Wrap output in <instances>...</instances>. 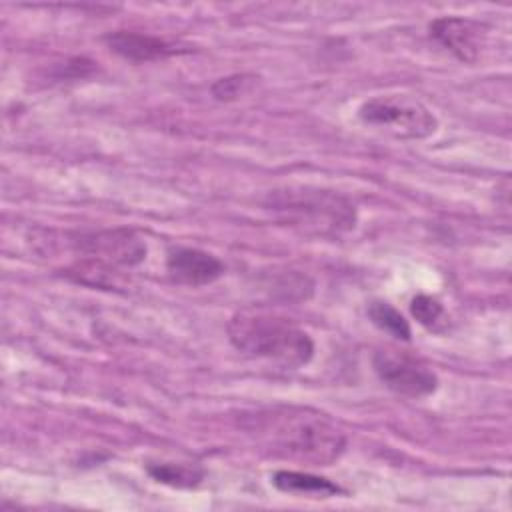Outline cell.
Listing matches in <instances>:
<instances>
[{"label":"cell","instance_id":"ba28073f","mask_svg":"<svg viewBox=\"0 0 512 512\" xmlns=\"http://www.w3.org/2000/svg\"><path fill=\"white\" fill-rule=\"evenodd\" d=\"M166 272L178 284L204 286L224 274V264L198 248H174L166 256Z\"/></svg>","mask_w":512,"mask_h":512},{"label":"cell","instance_id":"30bf717a","mask_svg":"<svg viewBox=\"0 0 512 512\" xmlns=\"http://www.w3.org/2000/svg\"><path fill=\"white\" fill-rule=\"evenodd\" d=\"M272 484L286 494H306L314 498H330L336 494H342L344 490L334 484L328 478L310 474V472H298V470H278L272 476Z\"/></svg>","mask_w":512,"mask_h":512},{"label":"cell","instance_id":"277c9868","mask_svg":"<svg viewBox=\"0 0 512 512\" xmlns=\"http://www.w3.org/2000/svg\"><path fill=\"white\" fill-rule=\"evenodd\" d=\"M358 116L370 126L408 140L428 138L438 128V120L430 108L406 94L374 96L358 108Z\"/></svg>","mask_w":512,"mask_h":512},{"label":"cell","instance_id":"8992f818","mask_svg":"<svg viewBox=\"0 0 512 512\" xmlns=\"http://www.w3.org/2000/svg\"><path fill=\"white\" fill-rule=\"evenodd\" d=\"M84 256L98 258L112 266L130 268L146 258V242L132 228H106L96 232L76 234L72 240Z\"/></svg>","mask_w":512,"mask_h":512},{"label":"cell","instance_id":"9c48e42d","mask_svg":"<svg viewBox=\"0 0 512 512\" xmlns=\"http://www.w3.org/2000/svg\"><path fill=\"white\" fill-rule=\"evenodd\" d=\"M104 42L114 54H118L120 58H124L128 62H136V64L164 60V58L180 52L174 44L166 42L160 36L134 32V30L108 32L104 36Z\"/></svg>","mask_w":512,"mask_h":512},{"label":"cell","instance_id":"3957f363","mask_svg":"<svg viewBox=\"0 0 512 512\" xmlns=\"http://www.w3.org/2000/svg\"><path fill=\"white\" fill-rule=\"evenodd\" d=\"M264 208L284 226L314 238H338L356 226L354 204L326 188L286 186L272 190Z\"/></svg>","mask_w":512,"mask_h":512},{"label":"cell","instance_id":"6da1fadb","mask_svg":"<svg viewBox=\"0 0 512 512\" xmlns=\"http://www.w3.org/2000/svg\"><path fill=\"white\" fill-rule=\"evenodd\" d=\"M244 428L272 454L328 466L346 446L344 432L326 414L302 406H272L244 418Z\"/></svg>","mask_w":512,"mask_h":512},{"label":"cell","instance_id":"52a82bcc","mask_svg":"<svg viewBox=\"0 0 512 512\" xmlns=\"http://www.w3.org/2000/svg\"><path fill=\"white\" fill-rule=\"evenodd\" d=\"M428 30L438 44L466 64L478 60L486 38V26L464 16H440L430 22Z\"/></svg>","mask_w":512,"mask_h":512},{"label":"cell","instance_id":"5bb4252c","mask_svg":"<svg viewBox=\"0 0 512 512\" xmlns=\"http://www.w3.org/2000/svg\"><path fill=\"white\" fill-rule=\"evenodd\" d=\"M410 312L426 328H436L444 318V306L440 304V300L428 294L414 296L410 302Z\"/></svg>","mask_w":512,"mask_h":512},{"label":"cell","instance_id":"7a4b0ae2","mask_svg":"<svg viewBox=\"0 0 512 512\" xmlns=\"http://www.w3.org/2000/svg\"><path fill=\"white\" fill-rule=\"evenodd\" d=\"M226 332L238 352L282 368L306 366L314 356V342L308 332L278 314L240 310L228 320Z\"/></svg>","mask_w":512,"mask_h":512},{"label":"cell","instance_id":"9a60e30c","mask_svg":"<svg viewBox=\"0 0 512 512\" xmlns=\"http://www.w3.org/2000/svg\"><path fill=\"white\" fill-rule=\"evenodd\" d=\"M252 80H254V76H250V74H232V76L216 80L210 90L216 100L230 102V100L240 98L250 88Z\"/></svg>","mask_w":512,"mask_h":512},{"label":"cell","instance_id":"7c38bea8","mask_svg":"<svg viewBox=\"0 0 512 512\" xmlns=\"http://www.w3.org/2000/svg\"><path fill=\"white\" fill-rule=\"evenodd\" d=\"M146 472L160 484L172 486V488H194L202 482L204 470L196 466L186 464H174V462H158L148 464Z\"/></svg>","mask_w":512,"mask_h":512},{"label":"cell","instance_id":"8fae6325","mask_svg":"<svg viewBox=\"0 0 512 512\" xmlns=\"http://www.w3.org/2000/svg\"><path fill=\"white\" fill-rule=\"evenodd\" d=\"M68 274L82 284L94 286V288H118L120 286V274L116 272V266L106 264L98 258L86 256L82 260H78L72 268H68Z\"/></svg>","mask_w":512,"mask_h":512},{"label":"cell","instance_id":"4fadbf2b","mask_svg":"<svg viewBox=\"0 0 512 512\" xmlns=\"http://www.w3.org/2000/svg\"><path fill=\"white\" fill-rule=\"evenodd\" d=\"M366 314L374 326L388 332L390 336L398 340H410L412 332H410L408 320L386 300H372L366 308Z\"/></svg>","mask_w":512,"mask_h":512},{"label":"cell","instance_id":"5b68a950","mask_svg":"<svg viewBox=\"0 0 512 512\" xmlns=\"http://www.w3.org/2000/svg\"><path fill=\"white\" fill-rule=\"evenodd\" d=\"M374 372L386 388L400 396L424 398L436 392L438 376L420 358H414L402 350L384 348L372 358Z\"/></svg>","mask_w":512,"mask_h":512}]
</instances>
